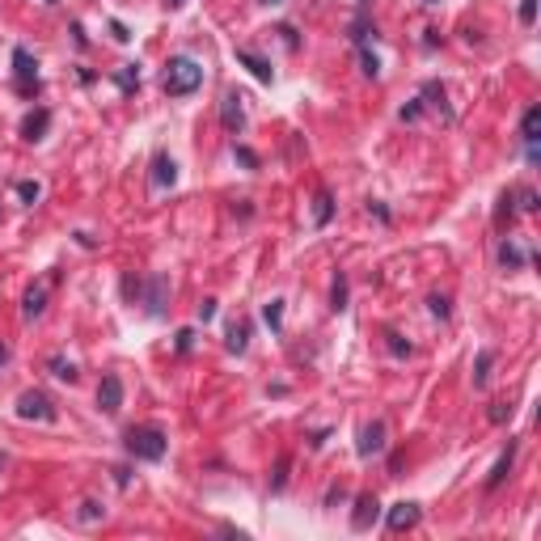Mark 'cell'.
Segmentation results:
<instances>
[{
    "label": "cell",
    "mask_w": 541,
    "mask_h": 541,
    "mask_svg": "<svg viewBox=\"0 0 541 541\" xmlns=\"http://www.w3.org/2000/svg\"><path fill=\"white\" fill-rule=\"evenodd\" d=\"M537 22V0H520V26H533Z\"/></svg>",
    "instance_id": "74e56055"
},
{
    "label": "cell",
    "mask_w": 541,
    "mask_h": 541,
    "mask_svg": "<svg viewBox=\"0 0 541 541\" xmlns=\"http://www.w3.org/2000/svg\"><path fill=\"white\" fill-rule=\"evenodd\" d=\"M170 296H174V288H170V275H148L144 284H140V305H144V313L148 317H161L165 313V305H170Z\"/></svg>",
    "instance_id": "277c9868"
},
{
    "label": "cell",
    "mask_w": 541,
    "mask_h": 541,
    "mask_svg": "<svg viewBox=\"0 0 541 541\" xmlns=\"http://www.w3.org/2000/svg\"><path fill=\"white\" fill-rule=\"evenodd\" d=\"M5 364H9V347H5V343H0V368H5Z\"/></svg>",
    "instance_id": "bcb514c9"
},
{
    "label": "cell",
    "mask_w": 541,
    "mask_h": 541,
    "mask_svg": "<svg viewBox=\"0 0 541 541\" xmlns=\"http://www.w3.org/2000/svg\"><path fill=\"white\" fill-rule=\"evenodd\" d=\"M491 368H495V351H478V360H474V389H482L486 381H491Z\"/></svg>",
    "instance_id": "7402d4cb"
},
{
    "label": "cell",
    "mask_w": 541,
    "mask_h": 541,
    "mask_svg": "<svg viewBox=\"0 0 541 541\" xmlns=\"http://www.w3.org/2000/svg\"><path fill=\"white\" fill-rule=\"evenodd\" d=\"M376 520H381V503H376V495L372 491H364L360 499H355V512H351V528L355 533H368Z\"/></svg>",
    "instance_id": "ba28073f"
},
{
    "label": "cell",
    "mask_w": 541,
    "mask_h": 541,
    "mask_svg": "<svg viewBox=\"0 0 541 541\" xmlns=\"http://www.w3.org/2000/svg\"><path fill=\"white\" fill-rule=\"evenodd\" d=\"M528 258H533V254H524V250L516 245V237H503V241H499V266H503V270H520Z\"/></svg>",
    "instance_id": "2e32d148"
},
{
    "label": "cell",
    "mask_w": 541,
    "mask_h": 541,
    "mask_svg": "<svg viewBox=\"0 0 541 541\" xmlns=\"http://www.w3.org/2000/svg\"><path fill=\"white\" fill-rule=\"evenodd\" d=\"M427 309H431V317H440V321H444V317H449V313H453V309H449V300H444V296H431V300H427Z\"/></svg>",
    "instance_id": "8d00e7d4"
},
{
    "label": "cell",
    "mask_w": 541,
    "mask_h": 541,
    "mask_svg": "<svg viewBox=\"0 0 541 541\" xmlns=\"http://www.w3.org/2000/svg\"><path fill=\"white\" fill-rule=\"evenodd\" d=\"M385 343H389V351H394V355H410V343H406L398 330H389V334H385Z\"/></svg>",
    "instance_id": "e575fe53"
},
{
    "label": "cell",
    "mask_w": 541,
    "mask_h": 541,
    "mask_svg": "<svg viewBox=\"0 0 541 541\" xmlns=\"http://www.w3.org/2000/svg\"><path fill=\"white\" fill-rule=\"evenodd\" d=\"M512 203H516V195H512V191H503V195H499V207H495V225H499V229H503V225H512V216H516V207H512Z\"/></svg>",
    "instance_id": "484cf974"
},
{
    "label": "cell",
    "mask_w": 541,
    "mask_h": 541,
    "mask_svg": "<svg viewBox=\"0 0 541 541\" xmlns=\"http://www.w3.org/2000/svg\"><path fill=\"white\" fill-rule=\"evenodd\" d=\"M17 419H22V423H56L60 410H56V402H51L42 389H26V394L17 398Z\"/></svg>",
    "instance_id": "3957f363"
},
{
    "label": "cell",
    "mask_w": 541,
    "mask_h": 541,
    "mask_svg": "<svg viewBox=\"0 0 541 541\" xmlns=\"http://www.w3.org/2000/svg\"><path fill=\"white\" fill-rule=\"evenodd\" d=\"M486 419H491V423H508V419H512V406H508V402H495L491 410H486Z\"/></svg>",
    "instance_id": "d590c367"
},
{
    "label": "cell",
    "mask_w": 541,
    "mask_h": 541,
    "mask_svg": "<svg viewBox=\"0 0 541 541\" xmlns=\"http://www.w3.org/2000/svg\"><path fill=\"white\" fill-rule=\"evenodd\" d=\"M42 5H60V0H42Z\"/></svg>",
    "instance_id": "681fc988"
},
{
    "label": "cell",
    "mask_w": 541,
    "mask_h": 541,
    "mask_svg": "<svg viewBox=\"0 0 541 541\" xmlns=\"http://www.w3.org/2000/svg\"><path fill=\"white\" fill-rule=\"evenodd\" d=\"M512 195L520 199V207H524V211H537V207H541V203H537V191H528V186H520V191H512Z\"/></svg>",
    "instance_id": "836d02e7"
},
{
    "label": "cell",
    "mask_w": 541,
    "mask_h": 541,
    "mask_svg": "<svg viewBox=\"0 0 541 541\" xmlns=\"http://www.w3.org/2000/svg\"><path fill=\"white\" fill-rule=\"evenodd\" d=\"M115 85H119L123 93H136V89H140V68H136V64H123V68L115 72Z\"/></svg>",
    "instance_id": "cb8c5ba5"
},
{
    "label": "cell",
    "mask_w": 541,
    "mask_h": 541,
    "mask_svg": "<svg viewBox=\"0 0 541 541\" xmlns=\"http://www.w3.org/2000/svg\"><path fill=\"white\" fill-rule=\"evenodd\" d=\"M419 520H423V508H419V503H410V499L394 503V508H389V516H385L389 533H406V528H414Z\"/></svg>",
    "instance_id": "30bf717a"
},
{
    "label": "cell",
    "mask_w": 541,
    "mask_h": 541,
    "mask_svg": "<svg viewBox=\"0 0 541 541\" xmlns=\"http://www.w3.org/2000/svg\"><path fill=\"white\" fill-rule=\"evenodd\" d=\"M360 64H364V76H368V81H376V76H381V60H376L364 42H360Z\"/></svg>",
    "instance_id": "f1b7e54d"
},
{
    "label": "cell",
    "mask_w": 541,
    "mask_h": 541,
    "mask_svg": "<svg viewBox=\"0 0 541 541\" xmlns=\"http://www.w3.org/2000/svg\"><path fill=\"white\" fill-rule=\"evenodd\" d=\"M111 474H115V482H119V486H127V482H131V469H127V465H115Z\"/></svg>",
    "instance_id": "7bdbcfd3"
},
{
    "label": "cell",
    "mask_w": 541,
    "mask_h": 541,
    "mask_svg": "<svg viewBox=\"0 0 541 541\" xmlns=\"http://www.w3.org/2000/svg\"><path fill=\"white\" fill-rule=\"evenodd\" d=\"M174 182H178V161L170 152H156L152 156V186L156 191H170Z\"/></svg>",
    "instance_id": "8fae6325"
},
{
    "label": "cell",
    "mask_w": 541,
    "mask_h": 541,
    "mask_svg": "<svg viewBox=\"0 0 541 541\" xmlns=\"http://www.w3.org/2000/svg\"><path fill=\"white\" fill-rule=\"evenodd\" d=\"M211 317H216V300H211V296H203V300H199V321L207 326Z\"/></svg>",
    "instance_id": "ab89813d"
},
{
    "label": "cell",
    "mask_w": 541,
    "mask_h": 541,
    "mask_svg": "<svg viewBox=\"0 0 541 541\" xmlns=\"http://www.w3.org/2000/svg\"><path fill=\"white\" fill-rule=\"evenodd\" d=\"M330 216H334V199H330L326 191H317V195H313V225H317V229H326V225H330Z\"/></svg>",
    "instance_id": "44dd1931"
},
{
    "label": "cell",
    "mask_w": 541,
    "mask_h": 541,
    "mask_svg": "<svg viewBox=\"0 0 541 541\" xmlns=\"http://www.w3.org/2000/svg\"><path fill=\"white\" fill-rule=\"evenodd\" d=\"M419 102H423V106H431V111H440V115H444V123H453V106H449V93H444V85H440V81H427V85H423V93H419Z\"/></svg>",
    "instance_id": "4fadbf2b"
},
{
    "label": "cell",
    "mask_w": 541,
    "mask_h": 541,
    "mask_svg": "<svg viewBox=\"0 0 541 541\" xmlns=\"http://www.w3.org/2000/svg\"><path fill=\"white\" fill-rule=\"evenodd\" d=\"M111 34H115V42H131V30L123 22H111Z\"/></svg>",
    "instance_id": "60d3db41"
},
{
    "label": "cell",
    "mask_w": 541,
    "mask_h": 541,
    "mask_svg": "<svg viewBox=\"0 0 541 541\" xmlns=\"http://www.w3.org/2000/svg\"><path fill=\"white\" fill-rule=\"evenodd\" d=\"M42 309H47V288L34 284V288L22 296V313H26V321H34V317H42Z\"/></svg>",
    "instance_id": "e0dca14e"
},
{
    "label": "cell",
    "mask_w": 541,
    "mask_h": 541,
    "mask_svg": "<svg viewBox=\"0 0 541 541\" xmlns=\"http://www.w3.org/2000/svg\"><path fill=\"white\" fill-rule=\"evenodd\" d=\"M47 127H51V111H47V106H38V111H30V115L22 119V136H26V140H42Z\"/></svg>",
    "instance_id": "9a60e30c"
},
{
    "label": "cell",
    "mask_w": 541,
    "mask_h": 541,
    "mask_svg": "<svg viewBox=\"0 0 541 541\" xmlns=\"http://www.w3.org/2000/svg\"><path fill=\"white\" fill-rule=\"evenodd\" d=\"M186 5V0H165V9H182Z\"/></svg>",
    "instance_id": "7dc6e473"
},
{
    "label": "cell",
    "mask_w": 541,
    "mask_h": 541,
    "mask_svg": "<svg viewBox=\"0 0 541 541\" xmlns=\"http://www.w3.org/2000/svg\"><path fill=\"white\" fill-rule=\"evenodd\" d=\"M385 444H389V427H385V419H372V423H364V427H360V444H355V453H360L364 461L381 457V453H385Z\"/></svg>",
    "instance_id": "8992f818"
},
{
    "label": "cell",
    "mask_w": 541,
    "mask_h": 541,
    "mask_svg": "<svg viewBox=\"0 0 541 541\" xmlns=\"http://www.w3.org/2000/svg\"><path fill=\"white\" fill-rule=\"evenodd\" d=\"M102 516H106V508H102L97 499H85V503H81V512H76V520H81V524H97Z\"/></svg>",
    "instance_id": "83f0119b"
},
{
    "label": "cell",
    "mask_w": 541,
    "mask_h": 541,
    "mask_svg": "<svg viewBox=\"0 0 541 541\" xmlns=\"http://www.w3.org/2000/svg\"><path fill=\"white\" fill-rule=\"evenodd\" d=\"M237 64L250 68V76H254L258 85H270V81H275V68H270V60L254 56V51H245V47H237Z\"/></svg>",
    "instance_id": "7c38bea8"
},
{
    "label": "cell",
    "mask_w": 541,
    "mask_h": 541,
    "mask_svg": "<svg viewBox=\"0 0 541 541\" xmlns=\"http://www.w3.org/2000/svg\"><path fill=\"white\" fill-rule=\"evenodd\" d=\"M38 195H42V186H38V182H30V178H26V182H17V199H22V203H38Z\"/></svg>",
    "instance_id": "4dcf8cb0"
},
{
    "label": "cell",
    "mask_w": 541,
    "mask_h": 541,
    "mask_svg": "<svg viewBox=\"0 0 541 541\" xmlns=\"http://www.w3.org/2000/svg\"><path fill=\"white\" fill-rule=\"evenodd\" d=\"M233 156L241 161V165H245V170H258V152H254V148H245V144H237V148H233Z\"/></svg>",
    "instance_id": "d6a6232c"
},
{
    "label": "cell",
    "mask_w": 541,
    "mask_h": 541,
    "mask_svg": "<svg viewBox=\"0 0 541 541\" xmlns=\"http://www.w3.org/2000/svg\"><path fill=\"white\" fill-rule=\"evenodd\" d=\"M423 5H440V0H423Z\"/></svg>",
    "instance_id": "f907efd6"
},
{
    "label": "cell",
    "mask_w": 541,
    "mask_h": 541,
    "mask_svg": "<svg viewBox=\"0 0 541 541\" xmlns=\"http://www.w3.org/2000/svg\"><path fill=\"white\" fill-rule=\"evenodd\" d=\"M97 406H102V414H119V410H123V381H119L115 372L102 376V385H97Z\"/></svg>",
    "instance_id": "52a82bcc"
},
{
    "label": "cell",
    "mask_w": 541,
    "mask_h": 541,
    "mask_svg": "<svg viewBox=\"0 0 541 541\" xmlns=\"http://www.w3.org/2000/svg\"><path fill=\"white\" fill-rule=\"evenodd\" d=\"M13 85H17V93H26V97H34V93L42 89V81H38V60L30 56L26 47H13Z\"/></svg>",
    "instance_id": "5b68a950"
},
{
    "label": "cell",
    "mask_w": 541,
    "mask_h": 541,
    "mask_svg": "<svg viewBox=\"0 0 541 541\" xmlns=\"http://www.w3.org/2000/svg\"><path fill=\"white\" fill-rule=\"evenodd\" d=\"M258 5H284V0H258Z\"/></svg>",
    "instance_id": "c3c4849f"
},
{
    "label": "cell",
    "mask_w": 541,
    "mask_h": 541,
    "mask_svg": "<svg viewBox=\"0 0 541 541\" xmlns=\"http://www.w3.org/2000/svg\"><path fill=\"white\" fill-rule=\"evenodd\" d=\"M123 444H127V453L136 461H161L165 449H170V440H165V431H161V427H127Z\"/></svg>",
    "instance_id": "7a4b0ae2"
},
{
    "label": "cell",
    "mask_w": 541,
    "mask_h": 541,
    "mask_svg": "<svg viewBox=\"0 0 541 541\" xmlns=\"http://www.w3.org/2000/svg\"><path fill=\"white\" fill-rule=\"evenodd\" d=\"M288 469H292V457H280L275 461V474H270V495H280L288 486Z\"/></svg>",
    "instance_id": "4316f807"
},
{
    "label": "cell",
    "mask_w": 541,
    "mask_h": 541,
    "mask_svg": "<svg viewBox=\"0 0 541 541\" xmlns=\"http://www.w3.org/2000/svg\"><path fill=\"white\" fill-rule=\"evenodd\" d=\"M423 111H427V106L414 97L410 106H402V111H398V119H402V123H419V119H423Z\"/></svg>",
    "instance_id": "f546056e"
},
{
    "label": "cell",
    "mask_w": 541,
    "mask_h": 541,
    "mask_svg": "<svg viewBox=\"0 0 541 541\" xmlns=\"http://www.w3.org/2000/svg\"><path fill=\"white\" fill-rule=\"evenodd\" d=\"M520 140L524 144H537L541 140V106H528L524 119H520Z\"/></svg>",
    "instance_id": "d6986e66"
},
{
    "label": "cell",
    "mask_w": 541,
    "mask_h": 541,
    "mask_svg": "<svg viewBox=\"0 0 541 541\" xmlns=\"http://www.w3.org/2000/svg\"><path fill=\"white\" fill-rule=\"evenodd\" d=\"M241 102H245L241 93H225V102H220V123H225V131H233V136L245 131V106H241Z\"/></svg>",
    "instance_id": "9c48e42d"
},
{
    "label": "cell",
    "mask_w": 541,
    "mask_h": 541,
    "mask_svg": "<svg viewBox=\"0 0 541 541\" xmlns=\"http://www.w3.org/2000/svg\"><path fill=\"white\" fill-rule=\"evenodd\" d=\"M351 300V288H347V270H334V280H330V309L343 313Z\"/></svg>",
    "instance_id": "ffe728a7"
},
{
    "label": "cell",
    "mask_w": 541,
    "mask_h": 541,
    "mask_svg": "<svg viewBox=\"0 0 541 541\" xmlns=\"http://www.w3.org/2000/svg\"><path fill=\"white\" fill-rule=\"evenodd\" d=\"M360 5H368V0H360Z\"/></svg>",
    "instance_id": "f5cc1de1"
},
{
    "label": "cell",
    "mask_w": 541,
    "mask_h": 541,
    "mask_svg": "<svg viewBox=\"0 0 541 541\" xmlns=\"http://www.w3.org/2000/svg\"><path fill=\"white\" fill-rule=\"evenodd\" d=\"M225 347H229L233 355H245V351H250V321H233V326H229V339H225Z\"/></svg>",
    "instance_id": "ac0fdd59"
},
{
    "label": "cell",
    "mask_w": 541,
    "mask_h": 541,
    "mask_svg": "<svg viewBox=\"0 0 541 541\" xmlns=\"http://www.w3.org/2000/svg\"><path fill=\"white\" fill-rule=\"evenodd\" d=\"M47 368H51V376H60V381H68V385L76 381V364H68L64 355H51V360H47Z\"/></svg>",
    "instance_id": "d4e9b609"
},
{
    "label": "cell",
    "mask_w": 541,
    "mask_h": 541,
    "mask_svg": "<svg viewBox=\"0 0 541 541\" xmlns=\"http://www.w3.org/2000/svg\"><path fill=\"white\" fill-rule=\"evenodd\" d=\"M280 34H284V42H288L292 51H296V30H292V26H280Z\"/></svg>",
    "instance_id": "f6af8a7d"
},
{
    "label": "cell",
    "mask_w": 541,
    "mask_h": 541,
    "mask_svg": "<svg viewBox=\"0 0 541 541\" xmlns=\"http://www.w3.org/2000/svg\"><path fill=\"white\" fill-rule=\"evenodd\" d=\"M368 211H372L381 225H389V207H385V203H368Z\"/></svg>",
    "instance_id": "b9f144b4"
},
{
    "label": "cell",
    "mask_w": 541,
    "mask_h": 541,
    "mask_svg": "<svg viewBox=\"0 0 541 541\" xmlns=\"http://www.w3.org/2000/svg\"><path fill=\"white\" fill-rule=\"evenodd\" d=\"M343 499H347V486H339V482H334L330 491H326V503H321V508H334V503H343Z\"/></svg>",
    "instance_id": "f35d334b"
},
{
    "label": "cell",
    "mask_w": 541,
    "mask_h": 541,
    "mask_svg": "<svg viewBox=\"0 0 541 541\" xmlns=\"http://www.w3.org/2000/svg\"><path fill=\"white\" fill-rule=\"evenodd\" d=\"M262 321L270 326V334H280L284 330V300H266L262 305Z\"/></svg>",
    "instance_id": "603a6c76"
},
{
    "label": "cell",
    "mask_w": 541,
    "mask_h": 541,
    "mask_svg": "<svg viewBox=\"0 0 541 541\" xmlns=\"http://www.w3.org/2000/svg\"><path fill=\"white\" fill-rule=\"evenodd\" d=\"M512 461H516V440H508V449L499 453V461L491 465V474H486V491H499L503 478L512 474Z\"/></svg>",
    "instance_id": "5bb4252c"
},
{
    "label": "cell",
    "mask_w": 541,
    "mask_h": 541,
    "mask_svg": "<svg viewBox=\"0 0 541 541\" xmlns=\"http://www.w3.org/2000/svg\"><path fill=\"white\" fill-rule=\"evenodd\" d=\"M199 85H203V68L191 56L165 60V72H161V89H165V97H191Z\"/></svg>",
    "instance_id": "6da1fadb"
},
{
    "label": "cell",
    "mask_w": 541,
    "mask_h": 541,
    "mask_svg": "<svg viewBox=\"0 0 541 541\" xmlns=\"http://www.w3.org/2000/svg\"><path fill=\"white\" fill-rule=\"evenodd\" d=\"M191 347H195V330L186 326V330H178V334H174V351H178V355H186Z\"/></svg>",
    "instance_id": "1f68e13d"
},
{
    "label": "cell",
    "mask_w": 541,
    "mask_h": 541,
    "mask_svg": "<svg viewBox=\"0 0 541 541\" xmlns=\"http://www.w3.org/2000/svg\"><path fill=\"white\" fill-rule=\"evenodd\" d=\"M0 469H5V453H0Z\"/></svg>",
    "instance_id": "816d5d0a"
},
{
    "label": "cell",
    "mask_w": 541,
    "mask_h": 541,
    "mask_svg": "<svg viewBox=\"0 0 541 541\" xmlns=\"http://www.w3.org/2000/svg\"><path fill=\"white\" fill-rule=\"evenodd\" d=\"M326 436H330V431H313V436H309V449H321V444H326Z\"/></svg>",
    "instance_id": "ee69618b"
}]
</instances>
